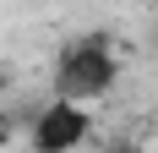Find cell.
<instances>
[{
  "mask_svg": "<svg viewBox=\"0 0 158 153\" xmlns=\"http://www.w3.org/2000/svg\"><path fill=\"white\" fill-rule=\"evenodd\" d=\"M87 131H93L87 104H77V98H49L33 115V153H77L87 142Z\"/></svg>",
  "mask_w": 158,
  "mask_h": 153,
  "instance_id": "7a4b0ae2",
  "label": "cell"
},
{
  "mask_svg": "<svg viewBox=\"0 0 158 153\" xmlns=\"http://www.w3.org/2000/svg\"><path fill=\"white\" fill-rule=\"evenodd\" d=\"M114 44L104 33H82L71 44L60 49V60H55V76H49V88L55 98H77V104H93L104 93L114 88Z\"/></svg>",
  "mask_w": 158,
  "mask_h": 153,
  "instance_id": "6da1fadb",
  "label": "cell"
},
{
  "mask_svg": "<svg viewBox=\"0 0 158 153\" xmlns=\"http://www.w3.org/2000/svg\"><path fill=\"white\" fill-rule=\"evenodd\" d=\"M120 153H136V148H120Z\"/></svg>",
  "mask_w": 158,
  "mask_h": 153,
  "instance_id": "3957f363",
  "label": "cell"
}]
</instances>
